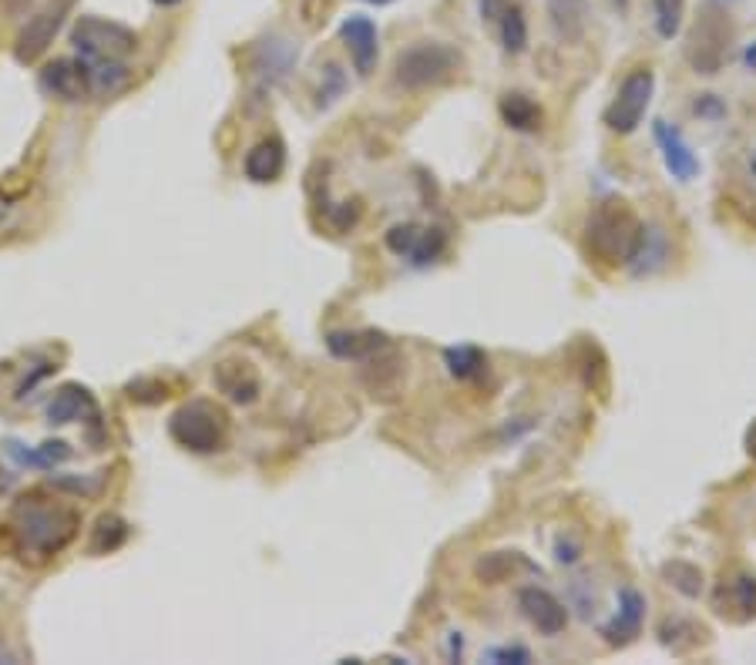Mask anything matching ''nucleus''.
<instances>
[{
	"label": "nucleus",
	"instance_id": "6e6552de",
	"mask_svg": "<svg viewBox=\"0 0 756 665\" xmlns=\"http://www.w3.org/2000/svg\"><path fill=\"white\" fill-rule=\"evenodd\" d=\"M64 11H68V0H61V4H51V8H44V11L34 14V17H27V24L21 27L17 40H14V58H17V64H34V61H40L44 55H48V48H51L55 37H58V31H61Z\"/></svg>",
	"mask_w": 756,
	"mask_h": 665
},
{
	"label": "nucleus",
	"instance_id": "aec40b11",
	"mask_svg": "<svg viewBox=\"0 0 756 665\" xmlns=\"http://www.w3.org/2000/svg\"><path fill=\"white\" fill-rule=\"evenodd\" d=\"M81 417H98V404L95 396L87 393L81 383H64L55 401L48 404V424L51 427H64V424H74Z\"/></svg>",
	"mask_w": 756,
	"mask_h": 665
},
{
	"label": "nucleus",
	"instance_id": "f8f14e48",
	"mask_svg": "<svg viewBox=\"0 0 756 665\" xmlns=\"http://www.w3.org/2000/svg\"><path fill=\"white\" fill-rule=\"evenodd\" d=\"M642 622H646V595L636 592L633 585H626V589L618 592V608H615V615L609 618V622L599 626V636H602L609 645L622 649V645H629V642L639 639Z\"/></svg>",
	"mask_w": 756,
	"mask_h": 665
},
{
	"label": "nucleus",
	"instance_id": "b1692460",
	"mask_svg": "<svg viewBox=\"0 0 756 665\" xmlns=\"http://www.w3.org/2000/svg\"><path fill=\"white\" fill-rule=\"evenodd\" d=\"M702 636H706V629L696 626L693 618H683V615L662 618V626H659V642H662V649H670V652H676V655L696 649V645L702 642Z\"/></svg>",
	"mask_w": 756,
	"mask_h": 665
},
{
	"label": "nucleus",
	"instance_id": "2f4dec72",
	"mask_svg": "<svg viewBox=\"0 0 756 665\" xmlns=\"http://www.w3.org/2000/svg\"><path fill=\"white\" fill-rule=\"evenodd\" d=\"M421 226H414V222H400V226H393L387 236H383V242H387V249L393 252V256H411L414 252V246H417V239H421Z\"/></svg>",
	"mask_w": 756,
	"mask_h": 665
},
{
	"label": "nucleus",
	"instance_id": "4c0bfd02",
	"mask_svg": "<svg viewBox=\"0 0 756 665\" xmlns=\"http://www.w3.org/2000/svg\"><path fill=\"white\" fill-rule=\"evenodd\" d=\"M477 4H481V21L498 24V17H501V11H505L508 0H477Z\"/></svg>",
	"mask_w": 756,
	"mask_h": 665
},
{
	"label": "nucleus",
	"instance_id": "72a5a7b5",
	"mask_svg": "<svg viewBox=\"0 0 756 665\" xmlns=\"http://www.w3.org/2000/svg\"><path fill=\"white\" fill-rule=\"evenodd\" d=\"M61 491H71V495H81V498H92V495H98L102 491V477L95 474V477H58L55 480Z\"/></svg>",
	"mask_w": 756,
	"mask_h": 665
},
{
	"label": "nucleus",
	"instance_id": "dca6fc26",
	"mask_svg": "<svg viewBox=\"0 0 756 665\" xmlns=\"http://www.w3.org/2000/svg\"><path fill=\"white\" fill-rule=\"evenodd\" d=\"M717 615L730 622H753L756 618V579L753 574H736L717 589Z\"/></svg>",
	"mask_w": 756,
	"mask_h": 665
},
{
	"label": "nucleus",
	"instance_id": "79ce46f5",
	"mask_svg": "<svg viewBox=\"0 0 756 665\" xmlns=\"http://www.w3.org/2000/svg\"><path fill=\"white\" fill-rule=\"evenodd\" d=\"M743 64H746L749 71H756V40H753V44H746V51H743Z\"/></svg>",
	"mask_w": 756,
	"mask_h": 665
},
{
	"label": "nucleus",
	"instance_id": "4468645a",
	"mask_svg": "<svg viewBox=\"0 0 756 665\" xmlns=\"http://www.w3.org/2000/svg\"><path fill=\"white\" fill-rule=\"evenodd\" d=\"M518 608L521 615L528 618L531 626H535L542 636H562L565 626H568V608L542 585H524L518 589Z\"/></svg>",
	"mask_w": 756,
	"mask_h": 665
},
{
	"label": "nucleus",
	"instance_id": "7c9ffc66",
	"mask_svg": "<svg viewBox=\"0 0 756 665\" xmlns=\"http://www.w3.org/2000/svg\"><path fill=\"white\" fill-rule=\"evenodd\" d=\"M444 249H448V236H444L440 229H424L421 239H417V246H414V252L407 259H411V265L424 270V265H430L434 259H440Z\"/></svg>",
	"mask_w": 756,
	"mask_h": 665
},
{
	"label": "nucleus",
	"instance_id": "c9c22d12",
	"mask_svg": "<svg viewBox=\"0 0 756 665\" xmlns=\"http://www.w3.org/2000/svg\"><path fill=\"white\" fill-rule=\"evenodd\" d=\"M693 111H696L699 118H706V121H720V118H727V105H723L717 95H699V98L693 102Z\"/></svg>",
	"mask_w": 756,
	"mask_h": 665
},
{
	"label": "nucleus",
	"instance_id": "2eb2a0df",
	"mask_svg": "<svg viewBox=\"0 0 756 665\" xmlns=\"http://www.w3.org/2000/svg\"><path fill=\"white\" fill-rule=\"evenodd\" d=\"M212 383H215V390L218 393H226L233 404H239V407H249V404H256L259 401V377L252 373V367L249 364H243V360H222L215 370H212Z\"/></svg>",
	"mask_w": 756,
	"mask_h": 665
},
{
	"label": "nucleus",
	"instance_id": "a19ab883",
	"mask_svg": "<svg viewBox=\"0 0 756 665\" xmlns=\"http://www.w3.org/2000/svg\"><path fill=\"white\" fill-rule=\"evenodd\" d=\"M743 443H746V454H749V458L756 461V420H753V424L746 427V437H743Z\"/></svg>",
	"mask_w": 756,
	"mask_h": 665
},
{
	"label": "nucleus",
	"instance_id": "f03ea898",
	"mask_svg": "<svg viewBox=\"0 0 756 665\" xmlns=\"http://www.w3.org/2000/svg\"><path fill=\"white\" fill-rule=\"evenodd\" d=\"M642 236H646V226L626 202H599L586 222L589 252L609 265H626L629 270Z\"/></svg>",
	"mask_w": 756,
	"mask_h": 665
},
{
	"label": "nucleus",
	"instance_id": "412c9836",
	"mask_svg": "<svg viewBox=\"0 0 756 665\" xmlns=\"http://www.w3.org/2000/svg\"><path fill=\"white\" fill-rule=\"evenodd\" d=\"M84 64H87V84H92V95L111 98V95L125 92L128 81H131V71L125 61H84Z\"/></svg>",
	"mask_w": 756,
	"mask_h": 665
},
{
	"label": "nucleus",
	"instance_id": "9b49d317",
	"mask_svg": "<svg viewBox=\"0 0 756 665\" xmlns=\"http://www.w3.org/2000/svg\"><path fill=\"white\" fill-rule=\"evenodd\" d=\"M652 135H655V145H659V152H662L665 171H670L676 182H693L702 165H699V158H696V152H693V145L686 142L683 131H680L676 124H670V121L659 118V121L652 124Z\"/></svg>",
	"mask_w": 756,
	"mask_h": 665
},
{
	"label": "nucleus",
	"instance_id": "c756f323",
	"mask_svg": "<svg viewBox=\"0 0 756 665\" xmlns=\"http://www.w3.org/2000/svg\"><path fill=\"white\" fill-rule=\"evenodd\" d=\"M128 538V524L118 514H102L95 524V538H92V551L95 555H108L115 548H121Z\"/></svg>",
	"mask_w": 756,
	"mask_h": 665
},
{
	"label": "nucleus",
	"instance_id": "c03bdc74",
	"mask_svg": "<svg viewBox=\"0 0 756 665\" xmlns=\"http://www.w3.org/2000/svg\"><path fill=\"white\" fill-rule=\"evenodd\" d=\"M367 4H374V8H387V4H393V0H367Z\"/></svg>",
	"mask_w": 756,
	"mask_h": 665
},
{
	"label": "nucleus",
	"instance_id": "0eeeda50",
	"mask_svg": "<svg viewBox=\"0 0 756 665\" xmlns=\"http://www.w3.org/2000/svg\"><path fill=\"white\" fill-rule=\"evenodd\" d=\"M730 27L720 14H702L689 34V44H686V58L689 64L696 68V74H717L730 55Z\"/></svg>",
	"mask_w": 756,
	"mask_h": 665
},
{
	"label": "nucleus",
	"instance_id": "a878e982",
	"mask_svg": "<svg viewBox=\"0 0 756 665\" xmlns=\"http://www.w3.org/2000/svg\"><path fill=\"white\" fill-rule=\"evenodd\" d=\"M444 367H448V373L454 380H474L487 370V357L484 349L471 346V343H461V346H448L444 349Z\"/></svg>",
	"mask_w": 756,
	"mask_h": 665
},
{
	"label": "nucleus",
	"instance_id": "9d476101",
	"mask_svg": "<svg viewBox=\"0 0 756 665\" xmlns=\"http://www.w3.org/2000/svg\"><path fill=\"white\" fill-rule=\"evenodd\" d=\"M37 84L44 95L61 98V102H81L92 95V84H87V64L81 58H58L51 64H44L37 74Z\"/></svg>",
	"mask_w": 756,
	"mask_h": 665
},
{
	"label": "nucleus",
	"instance_id": "a18cd8bd",
	"mask_svg": "<svg viewBox=\"0 0 756 665\" xmlns=\"http://www.w3.org/2000/svg\"><path fill=\"white\" fill-rule=\"evenodd\" d=\"M749 168H753V175H756V152H753V158H749Z\"/></svg>",
	"mask_w": 756,
	"mask_h": 665
},
{
	"label": "nucleus",
	"instance_id": "ddd939ff",
	"mask_svg": "<svg viewBox=\"0 0 756 665\" xmlns=\"http://www.w3.org/2000/svg\"><path fill=\"white\" fill-rule=\"evenodd\" d=\"M340 37H343V48L350 51V61H353V68H357V74L367 78L377 68V58H380L377 24L367 14H350L340 24Z\"/></svg>",
	"mask_w": 756,
	"mask_h": 665
},
{
	"label": "nucleus",
	"instance_id": "a211bd4d",
	"mask_svg": "<svg viewBox=\"0 0 756 665\" xmlns=\"http://www.w3.org/2000/svg\"><path fill=\"white\" fill-rule=\"evenodd\" d=\"M518 571H528V574H542V568L535 561H528L521 551H492V555H481L474 561V579L481 585H501V582H511Z\"/></svg>",
	"mask_w": 756,
	"mask_h": 665
},
{
	"label": "nucleus",
	"instance_id": "473e14b6",
	"mask_svg": "<svg viewBox=\"0 0 756 665\" xmlns=\"http://www.w3.org/2000/svg\"><path fill=\"white\" fill-rule=\"evenodd\" d=\"M343 92H346V74L340 71V64H327L323 81H320V92H317V105L330 108L333 102L343 98Z\"/></svg>",
	"mask_w": 756,
	"mask_h": 665
},
{
	"label": "nucleus",
	"instance_id": "de8ad7c7",
	"mask_svg": "<svg viewBox=\"0 0 756 665\" xmlns=\"http://www.w3.org/2000/svg\"><path fill=\"white\" fill-rule=\"evenodd\" d=\"M720 4H730V0H720Z\"/></svg>",
	"mask_w": 756,
	"mask_h": 665
},
{
	"label": "nucleus",
	"instance_id": "393cba45",
	"mask_svg": "<svg viewBox=\"0 0 756 665\" xmlns=\"http://www.w3.org/2000/svg\"><path fill=\"white\" fill-rule=\"evenodd\" d=\"M548 17L552 27L558 31V37L565 40H578L586 34V0H548Z\"/></svg>",
	"mask_w": 756,
	"mask_h": 665
},
{
	"label": "nucleus",
	"instance_id": "c85d7f7f",
	"mask_svg": "<svg viewBox=\"0 0 756 665\" xmlns=\"http://www.w3.org/2000/svg\"><path fill=\"white\" fill-rule=\"evenodd\" d=\"M686 0H652V24L662 40H673L683 31Z\"/></svg>",
	"mask_w": 756,
	"mask_h": 665
},
{
	"label": "nucleus",
	"instance_id": "bb28decb",
	"mask_svg": "<svg viewBox=\"0 0 756 665\" xmlns=\"http://www.w3.org/2000/svg\"><path fill=\"white\" fill-rule=\"evenodd\" d=\"M498 37H501L505 55H524L528 51V21H524V11L518 4H511V0L498 17Z\"/></svg>",
	"mask_w": 756,
	"mask_h": 665
},
{
	"label": "nucleus",
	"instance_id": "6ab92c4d",
	"mask_svg": "<svg viewBox=\"0 0 756 665\" xmlns=\"http://www.w3.org/2000/svg\"><path fill=\"white\" fill-rule=\"evenodd\" d=\"M243 168H246V179L256 182V186L276 182L283 175V168H286V145L280 139H262L259 145H252L246 152Z\"/></svg>",
	"mask_w": 756,
	"mask_h": 665
},
{
	"label": "nucleus",
	"instance_id": "f704fd0d",
	"mask_svg": "<svg viewBox=\"0 0 756 665\" xmlns=\"http://www.w3.org/2000/svg\"><path fill=\"white\" fill-rule=\"evenodd\" d=\"M487 662H515V665H524L531 662V652L524 645H495V649H487L484 652Z\"/></svg>",
	"mask_w": 756,
	"mask_h": 665
},
{
	"label": "nucleus",
	"instance_id": "cd10ccee",
	"mask_svg": "<svg viewBox=\"0 0 756 665\" xmlns=\"http://www.w3.org/2000/svg\"><path fill=\"white\" fill-rule=\"evenodd\" d=\"M662 579H665V585L670 589H676L683 598H699L702 595V571L693 565V561H665L662 565Z\"/></svg>",
	"mask_w": 756,
	"mask_h": 665
},
{
	"label": "nucleus",
	"instance_id": "39448f33",
	"mask_svg": "<svg viewBox=\"0 0 756 665\" xmlns=\"http://www.w3.org/2000/svg\"><path fill=\"white\" fill-rule=\"evenodd\" d=\"M71 44L84 61H125L139 48V34L105 17H78L71 27Z\"/></svg>",
	"mask_w": 756,
	"mask_h": 665
},
{
	"label": "nucleus",
	"instance_id": "f257e3e1",
	"mask_svg": "<svg viewBox=\"0 0 756 665\" xmlns=\"http://www.w3.org/2000/svg\"><path fill=\"white\" fill-rule=\"evenodd\" d=\"M78 514L64 504L44 501L40 495L21 498L11 511V531L17 538V548L34 558H51L64 551L78 538Z\"/></svg>",
	"mask_w": 756,
	"mask_h": 665
},
{
	"label": "nucleus",
	"instance_id": "37998d69",
	"mask_svg": "<svg viewBox=\"0 0 756 665\" xmlns=\"http://www.w3.org/2000/svg\"><path fill=\"white\" fill-rule=\"evenodd\" d=\"M152 4H158V8H175V4H182V0H152Z\"/></svg>",
	"mask_w": 756,
	"mask_h": 665
},
{
	"label": "nucleus",
	"instance_id": "1a4fd4ad",
	"mask_svg": "<svg viewBox=\"0 0 756 665\" xmlns=\"http://www.w3.org/2000/svg\"><path fill=\"white\" fill-rule=\"evenodd\" d=\"M296 58H299V44H293L290 37L273 34V37L259 40L256 55H252V74H256L262 92H265V87H276L280 81H286Z\"/></svg>",
	"mask_w": 756,
	"mask_h": 665
},
{
	"label": "nucleus",
	"instance_id": "ea45409f",
	"mask_svg": "<svg viewBox=\"0 0 756 665\" xmlns=\"http://www.w3.org/2000/svg\"><path fill=\"white\" fill-rule=\"evenodd\" d=\"M14 484H17V474H14V471H8L4 464H0V498H4Z\"/></svg>",
	"mask_w": 756,
	"mask_h": 665
},
{
	"label": "nucleus",
	"instance_id": "49530a36",
	"mask_svg": "<svg viewBox=\"0 0 756 665\" xmlns=\"http://www.w3.org/2000/svg\"><path fill=\"white\" fill-rule=\"evenodd\" d=\"M612 4H618V8H626V4H629V0H612Z\"/></svg>",
	"mask_w": 756,
	"mask_h": 665
},
{
	"label": "nucleus",
	"instance_id": "58836bf2",
	"mask_svg": "<svg viewBox=\"0 0 756 665\" xmlns=\"http://www.w3.org/2000/svg\"><path fill=\"white\" fill-rule=\"evenodd\" d=\"M34 8V0H0V11L8 17H24Z\"/></svg>",
	"mask_w": 756,
	"mask_h": 665
},
{
	"label": "nucleus",
	"instance_id": "f3484780",
	"mask_svg": "<svg viewBox=\"0 0 756 665\" xmlns=\"http://www.w3.org/2000/svg\"><path fill=\"white\" fill-rule=\"evenodd\" d=\"M387 346V336L377 330H336L327 336V349L333 353L336 360H353V364H364L374 360L377 353Z\"/></svg>",
	"mask_w": 756,
	"mask_h": 665
},
{
	"label": "nucleus",
	"instance_id": "5701e85b",
	"mask_svg": "<svg viewBox=\"0 0 756 665\" xmlns=\"http://www.w3.org/2000/svg\"><path fill=\"white\" fill-rule=\"evenodd\" d=\"M665 262H670V242H665L662 229L646 226V236H642V242L636 249V259L629 262V270L636 276H652V273L662 270Z\"/></svg>",
	"mask_w": 756,
	"mask_h": 665
},
{
	"label": "nucleus",
	"instance_id": "20e7f679",
	"mask_svg": "<svg viewBox=\"0 0 756 665\" xmlns=\"http://www.w3.org/2000/svg\"><path fill=\"white\" fill-rule=\"evenodd\" d=\"M168 434L179 448H186L192 454H215V451L226 448V440H229V420L218 407H212L205 401H192V404H182L172 414Z\"/></svg>",
	"mask_w": 756,
	"mask_h": 665
},
{
	"label": "nucleus",
	"instance_id": "423d86ee",
	"mask_svg": "<svg viewBox=\"0 0 756 665\" xmlns=\"http://www.w3.org/2000/svg\"><path fill=\"white\" fill-rule=\"evenodd\" d=\"M652 92H655V74L649 68L629 71L626 78H622L612 105L602 115L605 128L615 131V135H633V131L642 124L649 105H652Z\"/></svg>",
	"mask_w": 756,
	"mask_h": 665
},
{
	"label": "nucleus",
	"instance_id": "7ed1b4c3",
	"mask_svg": "<svg viewBox=\"0 0 756 665\" xmlns=\"http://www.w3.org/2000/svg\"><path fill=\"white\" fill-rule=\"evenodd\" d=\"M464 55L444 40H417L393 58V84L404 92H427L458 78Z\"/></svg>",
	"mask_w": 756,
	"mask_h": 665
},
{
	"label": "nucleus",
	"instance_id": "e433bc0d",
	"mask_svg": "<svg viewBox=\"0 0 756 665\" xmlns=\"http://www.w3.org/2000/svg\"><path fill=\"white\" fill-rule=\"evenodd\" d=\"M578 555H582V548H578L575 542H568V538H558V542H555V561H562V565H575V561H578Z\"/></svg>",
	"mask_w": 756,
	"mask_h": 665
},
{
	"label": "nucleus",
	"instance_id": "4be33fe9",
	"mask_svg": "<svg viewBox=\"0 0 756 665\" xmlns=\"http://www.w3.org/2000/svg\"><path fill=\"white\" fill-rule=\"evenodd\" d=\"M501 111V121L511 128V131H539L542 128V108L535 105V98H528L521 92H508L498 105Z\"/></svg>",
	"mask_w": 756,
	"mask_h": 665
}]
</instances>
